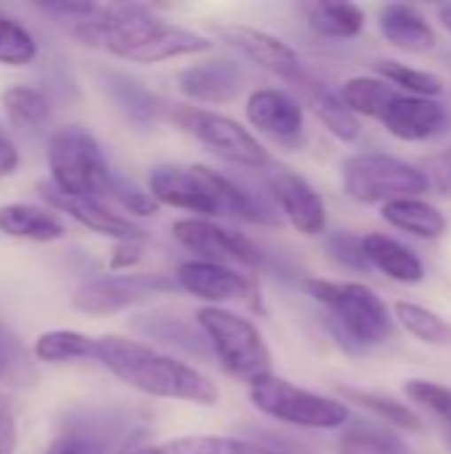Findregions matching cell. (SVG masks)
<instances>
[{
  "mask_svg": "<svg viewBox=\"0 0 451 454\" xmlns=\"http://www.w3.org/2000/svg\"><path fill=\"white\" fill-rule=\"evenodd\" d=\"M141 261V245L138 242H120L114 255H112V269L122 271V269H130Z\"/></svg>",
  "mask_w": 451,
  "mask_h": 454,
  "instance_id": "cell-43",
  "label": "cell"
},
{
  "mask_svg": "<svg viewBox=\"0 0 451 454\" xmlns=\"http://www.w3.org/2000/svg\"><path fill=\"white\" fill-rule=\"evenodd\" d=\"M311 109L322 120V125L343 144H351L362 136V122L359 114L340 98V93L316 85L311 90Z\"/></svg>",
  "mask_w": 451,
  "mask_h": 454,
  "instance_id": "cell-28",
  "label": "cell"
},
{
  "mask_svg": "<svg viewBox=\"0 0 451 454\" xmlns=\"http://www.w3.org/2000/svg\"><path fill=\"white\" fill-rule=\"evenodd\" d=\"M377 27L383 37L409 53H428L436 48L439 35L433 24L425 19V13L407 3H388L377 13Z\"/></svg>",
  "mask_w": 451,
  "mask_h": 454,
  "instance_id": "cell-21",
  "label": "cell"
},
{
  "mask_svg": "<svg viewBox=\"0 0 451 454\" xmlns=\"http://www.w3.org/2000/svg\"><path fill=\"white\" fill-rule=\"evenodd\" d=\"M393 314H396V322L420 343L441 346V348L451 346V325L444 317H439L436 311L417 306V303H409V301H401L393 306Z\"/></svg>",
  "mask_w": 451,
  "mask_h": 454,
  "instance_id": "cell-31",
  "label": "cell"
},
{
  "mask_svg": "<svg viewBox=\"0 0 451 454\" xmlns=\"http://www.w3.org/2000/svg\"><path fill=\"white\" fill-rule=\"evenodd\" d=\"M0 370L8 372L11 378L21 375V372L27 370L24 351H21L19 340H16L5 327H0Z\"/></svg>",
  "mask_w": 451,
  "mask_h": 454,
  "instance_id": "cell-41",
  "label": "cell"
},
{
  "mask_svg": "<svg viewBox=\"0 0 451 454\" xmlns=\"http://www.w3.org/2000/svg\"><path fill=\"white\" fill-rule=\"evenodd\" d=\"M327 250H330V255L338 263H343V266H348L354 271H369L372 269L369 261H367V255H364V237L335 234V237L327 239Z\"/></svg>",
  "mask_w": 451,
  "mask_h": 454,
  "instance_id": "cell-38",
  "label": "cell"
},
{
  "mask_svg": "<svg viewBox=\"0 0 451 454\" xmlns=\"http://www.w3.org/2000/svg\"><path fill=\"white\" fill-rule=\"evenodd\" d=\"M149 192L159 205L194 213V218L279 223V213L260 194L207 165H157L149 173Z\"/></svg>",
  "mask_w": 451,
  "mask_h": 454,
  "instance_id": "cell-2",
  "label": "cell"
},
{
  "mask_svg": "<svg viewBox=\"0 0 451 454\" xmlns=\"http://www.w3.org/2000/svg\"><path fill=\"white\" fill-rule=\"evenodd\" d=\"M173 237L189 253L199 255V261L223 263V266H229V263L260 266V261H263L260 247L250 237L231 231L210 218H181L173 223Z\"/></svg>",
  "mask_w": 451,
  "mask_h": 454,
  "instance_id": "cell-11",
  "label": "cell"
},
{
  "mask_svg": "<svg viewBox=\"0 0 451 454\" xmlns=\"http://www.w3.org/2000/svg\"><path fill=\"white\" fill-rule=\"evenodd\" d=\"M404 394L415 404L425 407L441 423V428H451V388L441 386V383H433V380L415 378V380L404 383Z\"/></svg>",
  "mask_w": 451,
  "mask_h": 454,
  "instance_id": "cell-36",
  "label": "cell"
},
{
  "mask_svg": "<svg viewBox=\"0 0 451 454\" xmlns=\"http://www.w3.org/2000/svg\"><path fill=\"white\" fill-rule=\"evenodd\" d=\"M420 170L425 173L428 189H433L444 200H451V144L447 149L431 154Z\"/></svg>",
  "mask_w": 451,
  "mask_h": 454,
  "instance_id": "cell-40",
  "label": "cell"
},
{
  "mask_svg": "<svg viewBox=\"0 0 451 454\" xmlns=\"http://www.w3.org/2000/svg\"><path fill=\"white\" fill-rule=\"evenodd\" d=\"M439 19H441V24H444V27L451 32V3L449 5H441V8H439Z\"/></svg>",
  "mask_w": 451,
  "mask_h": 454,
  "instance_id": "cell-45",
  "label": "cell"
},
{
  "mask_svg": "<svg viewBox=\"0 0 451 454\" xmlns=\"http://www.w3.org/2000/svg\"><path fill=\"white\" fill-rule=\"evenodd\" d=\"M173 290H178L175 277L170 279L162 274H114L82 285L74 293L72 303L85 314H117Z\"/></svg>",
  "mask_w": 451,
  "mask_h": 454,
  "instance_id": "cell-10",
  "label": "cell"
},
{
  "mask_svg": "<svg viewBox=\"0 0 451 454\" xmlns=\"http://www.w3.org/2000/svg\"><path fill=\"white\" fill-rule=\"evenodd\" d=\"M170 114L178 128L191 133L199 144H205L221 160L239 165V168H250V170H260L271 165L268 149L242 122L226 114L210 112V109H199V106H175Z\"/></svg>",
  "mask_w": 451,
  "mask_h": 454,
  "instance_id": "cell-9",
  "label": "cell"
},
{
  "mask_svg": "<svg viewBox=\"0 0 451 454\" xmlns=\"http://www.w3.org/2000/svg\"><path fill=\"white\" fill-rule=\"evenodd\" d=\"M308 24L322 37L351 40L362 35L367 24V13L356 3H319L308 13Z\"/></svg>",
  "mask_w": 451,
  "mask_h": 454,
  "instance_id": "cell-29",
  "label": "cell"
},
{
  "mask_svg": "<svg viewBox=\"0 0 451 454\" xmlns=\"http://www.w3.org/2000/svg\"><path fill=\"white\" fill-rule=\"evenodd\" d=\"M112 194L136 215H157V210H159V202L152 197V192H144L141 186H136L133 181H128L122 176L112 178Z\"/></svg>",
  "mask_w": 451,
  "mask_h": 454,
  "instance_id": "cell-39",
  "label": "cell"
},
{
  "mask_svg": "<svg viewBox=\"0 0 451 454\" xmlns=\"http://www.w3.org/2000/svg\"><path fill=\"white\" fill-rule=\"evenodd\" d=\"M250 402L266 418L308 431H338L351 420V410L340 399L306 391L274 372L250 383Z\"/></svg>",
  "mask_w": 451,
  "mask_h": 454,
  "instance_id": "cell-6",
  "label": "cell"
},
{
  "mask_svg": "<svg viewBox=\"0 0 451 454\" xmlns=\"http://www.w3.org/2000/svg\"><path fill=\"white\" fill-rule=\"evenodd\" d=\"M98 77H101V88L106 90V96L117 104V109L125 114V120L133 122L136 128L146 130V128L157 125L159 117L165 114V101L159 96H154L136 77L117 72V69H101Z\"/></svg>",
  "mask_w": 451,
  "mask_h": 454,
  "instance_id": "cell-20",
  "label": "cell"
},
{
  "mask_svg": "<svg viewBox=\"0 0 451 454\" xmlns=\"http://www.w3.org/2000/svg\"><path fill=\"white\" fill-rule=\"evenodd\" d=\"M197 325L205 333L210 351L215 354L218 364L247 386L263 375H271V348L263 340V333L245 317L223 309V306H205L197 311Z\"/></svg>",
  "mask_w": 451,
  "mask_h": 454,
  "instance_id": "cell-5",
  "label": "cell"
},
{
  "mask_svg": "<svg viewBox=\"0 0 451 454\" xmlns=\"http://www.w3.org/2000/svg\"><path fill=\"white\" fill-rule=\"evenodd\" d=\"M340 98L356 114H364V117H372V120L383 122L388 109L399 98V90L391 82L380 80V77H351V80L343 82Z\"/></svg>",
  "mask_w": 451,
  "mask_h": 454,
  "instance_id": "cell-27",
  "label": "cell"
},
{
  "mask_svg": "<svg viewBox=\"0 0 451 454\" xmlns=\"http://www.w3.org/2000/svg\"><path fill=\"white\" fill-rule=\"evenodd\" d=\"M66 29L85 45L104 48L112 56L138 64L194 56L213 48V40L207 35L165 21L149 5L138 3H93V8L72 24H66Z\"/></svg>",
  "mask_w": 451,
  "mask_h": 454,
  "instance_id": "cell-1",
  "label": "cell"
},
{
  "mask_svg": "<svg viewBox=\"0 0 451 454\" xmlns=\"http://www.w3.org/2000/svg\"><path fill=\"white\" fill-rule=\"evenodd\" d=\"M96 359L125 386L146 396L189 402L197 407H215L221 402L218 386L205 372L146 343L120 335H104L98 338Z\"/></svg>",
  "mask_w": 451,
  "mask_h": 454,
  "instance_id": "cell-3",
  "label": "cell"
},
{
  "mask_svg": "<svg viewBox=\"0 0 451 454\" xmlns=\"http://www.w3.org/2000/svg\"><path fill=\"white\" fill-rule=\"evenodd\" d=\"M175 282L181 290L205 301L207 306L242 301L250 309H260L258 282L234 271L231 266H223V263H210V261H199V258L183 261L175 269Z\"/></svg>",
  "mask_w": 451,
  "mask_h": 454,
  "instance_id": "cell-12",
  "label": "cell"
},
{
  "mask_svg": "<svg viewBox=\"0 0 451 454\" xmlns=\"http://www.w3.org/2000/svg\"><path fill=\"white\" fill-rule=\"evenodd\" d=\"M383 125L399 141H428L447 130L449 114H447V106L439 104L436 98L399 93Z\"/></svg>",
  "mask_w": 451,
  "mask_h": 454,
  "instance_id": "cell-18",
  "label": "cell"
},
{
  "mask_svg": "<svg viewBox=\"0 0 451 454\" xmlns=\"http://www.w3.org/2000/svg\"><path fill=\"white\" fill-rule=\"evenodd\" d=\"M175 82H178V90L191 101L229 104L242 93L247 74L231 59H207L178 72Z\"/></svg>",
  "mask_w": 451,
  "mask_h": 454,
  "instance_id": "cell-17",
  "label": "cell"
},
{
  "mask_svg": "<svg viewBox=\"0 0 451 454\" xmlns=\"http://www.w3.org/2000/svg\"><path fill=\"white\" fill-rule=\"evenodd\" d=\"M340 454H409V450L391 428L375 423H359L343 434Z\"/></svg>",
  "mask_w": 451,
  "mask_h": 454,
  "instance_id": "cell-32",
  "label": "cell"
},
{
  "mask_svg": "<svg viewBox=\"0 0 451 454\" xmlns=\"http://www.w3.org/2000/svg\"><path fill=\"white\" fill-rule=\"evenodd\" d=\"M375 69L380 74V80L399 85L401 90H407L409 96H423V98H436L444 90V80L436 72H425V69H415L407 67L401 61L393 59H380L375 61Z\"/></svg>",
  "mask_w": 451,
  "mask_h": 454,
  "instance_id": "cell-33",
  "label": "cell"
},
{
  "mask_svg": "<svg viewBox=\"0 0 451 454\" xmlns=\"http://www.w3.org/2000/svg\"><path fill=\"white\" fill-rule=\"evenodd\" d=\"M19 431H16V412L13 402L0 394V454H16Z\"/></svg>",
  "mask_w": 451,
  "mask_h": 454,
  "instance_id": "cell-42",
  "label": "cell"
},
{
  "mask_svg": "<svg viewBox=\"0 0 451 454\" xmlns=\"http://www.w3.org/2000/svg\"><path fill=\"white\" fill-rule=\"evenodd\" d=\"M40 197L48 200L53 207L64 210L66 215H72L74 221H80L82 226H88L96 234L112 237L117 242H138V245L149 239V234L138 223H133L130 218L114 213L98 197H69V194H61L53 184H40Z\"/></svg>",
  "mask_w": 451,
  "mask_h": 454,
  "instance_id": "cell-16",
  "label": "cell"
},
{
  "mask_svg": "<svg viewBox=\"0 0 451 454\" xmlns=\"http://www.w3.org/2000/svg\"><path fill=\"white\" fill-rule=\"evenodd\" d=\"M364 255L372 269L383 271L388 279L401 282V285H420L425 279V266L423 261L399 239L385 237V234H367L364 237Z\"/></svg>",
  "mask_w": 451,
  "mask_h": 454,
  "instance_id": "cell-22",
  "label": "cell"
},
{
  "mask_svg": "<svg viewBox=\"0 0 451 454\" xmlns=\"http://www.w3.org/2000/svg\"><path fill=\"white\" fill-rule=\"evenodd\" d=\"M268 192L282 215L303 237H319L327 229V205L322 194L295 170L276 168L268 176Z\"/></svg>",
  "mask_w": 451,
  "mask_h": 454,
  "instance_id": "cell-13",
  "label": "cell"
},
{
  "mask_svg": "<svg viewBox=\"0 0 451 454\" xmlns=\"http://www.w3.org/2000/svg\"><path fill=\"white\" fill-rule=\"evenodd\" d=\"M3 109L19 128H40L51 114V101L43 90L29 85H13L3 93Z\"/></svg>",
  "mask_w": 451,
  "mask_h": 454,
  "instance_id": "cell-34",
  "label": "cell"
},
{
  "mask_svg": "<svg viewBox=\"0 0 451 454\" xmlns=\"http://www.w3.org/2000/svg\"><path fill=\"white\" fill-rule=\"evenodd\" d=\"M35 356L40 362H77L98 356V338L74 330H48L35 340Z\"/></svg>",
  "mask_w": 451,
  "mask_h": 454,
  "instance_id": "cell-30",
  "label": "cell"
},
{
  "mask_svg": "<svg viewBox=\"0 0 451 454\" xmlns=\"http://www.w3.org/2000/svg\"><path fill=\"white\" fill-rule=\"evenodd\" d=\"M444 431V439H447V444H449V450H451V428H441Z\"/></svg>",
  "mask_w": 451,
  "mask_h": 454,
  "instance_id": "cell-46",
  "label": "cell"
},
{
  "mask_svg": "<svg viewBox=\"0 0 451 454\" xmlns=\"http://www.w3.org/2000/svg\"><path fill=\"white\" fill-rule=\"evenodd\" d=\"M0 231L16 239L53 242L64 237V223L40 207L32 205H3L0 207Z\"/></svg>",
  "mask_w": 451,
  "mask_h": 454,
  "instance_id": "cell-25",
  "label": "cell"
},
{
  "mask_svg": "<svg viewBox=\"0 0 451 454\" xmlns=\"http://www.w3.org/2000/svg\"><path fill=\"white\" fill-rule=\"evenodd\" d=\"M16 165H19V152H16V146H13L8 138L0 136V176L13 173Z\"/></svg>",
  "mask_w": 451,
  "mask_h": 454,
  "instance_id": "cell-44",
  "label": "cell"
},
{
  "mask_svg": "<svg viewBox=\"0 0 451 454\" xmlns=\"http://www.w3.org/2000/svg\"><path fill=\"white\" fill-rule=\"evenodd\" d=\"M447 59H449V64H451V53H449V56H447Z\"/></svg>",
  "mask_w": 451,
  "mask_h": 454,
  "instance_id": "cell-47",
  "label": "cell"
},
{
  "mask_svg": "<svg viewBox=\"0 0 451 454\" xmlns=\"http://www.w3.org/2000/svg\"><path fill=\"white\" fill-rule=\"evenodd\" d=\"M303 290L327 311V327L346 351H367L393 338V317L367 285L306 279Z\"/></svg>",
  "mask_w": 451,
  "mask_h": 454,
  "instance_id": "cell-4",
  "label": "cell"
},
{
  "mask_svg": "<svg viewBox=\"0 0 451 454\" xmlns=\"http://www.w3.org/2000/svg\"><path fill=\"white\" fill-rule=\"evenodd\" d=\"M247 120L253 128H258L263 136L274 138L284 146H298L306 133V117L303 106L295 96L279 88H260L253 90L247 98Z\"/></svg>",
  "mask_w": 451,
  "mask_h": 454,
  "instance_id": "cell-15",
  "label": "cell"
},
{
  "mask_svg": "<svg viewBox=\"0 0 451 454\" xmlns=\"http://www.w3.org/2000/svg\"><path fill=\"white\" fill-rule=\"evenodd\" d=\"M215 35L231 45L234 51H239L247 61L258 64L260 69L279 74L284 80H303V61L300 56L276 35H268L263 29L255 27H245V24H221L215 27Z\"/></svg>",
  "mask_w": 451,
  "mask_h": 454,
  "instance_id": "cell-14",
  "label": "cell"
},
{
  "mask_svg": "<svg viewBox=\"0 0 451 454\" xmlns=\"http://www.w3.org/2000/svg\"><path fill=\"white\" fill-rule=\"evenodd\" d=\"M45 454H109V444L98 431L88 426H72L53 439Z\"/></svg>",
  "mask_w": 451,
  "mask_h": 454,
  "instance_id": "cell-37",
  "label": "cell"
},
{
  "mask_svg": "<svg viewBox=\"0 0 451 454\" xmlns=\"http://www.w3.org/2000/svg\"><path fill=\"white\" fill-rule=\"evenodd\" d=\"M338 394L343 399H348L351 404H359V407L369 410L380 423H385L391 428H399V431H407V434H423V428H425L423 418L412 407L396 402L393 396L375 394V391H362V388H351V386H340Z\"/></svg>",
  "mask_w": 451,
  "mask_h": 454,
  "instance_id": "cell-26",
  "label": "cell"
},
{
  "mask_svg": "<svg viewBox=\"0 0 451 454\" xmlns=\"http://www.w3.org/2000/svg\"><path fill=\"white\" fill-rule=\"evenodd\" d=\"M133 327L141 330L146 338L152 340H159L165 346H173V348H181L183 354H191V356H207V338L205 333L194 330V325H189L186 319L175 317V314H165V311H157V314H144V317H136L133 319Z\"/></svg>",
  "mask_w": 451,
  "mask_h": 454,
  "instance_id": "cell-23",
  "label": "cell"
},
{
  "mask_svg": "<svg viewBox=\"0 0 451 454\" xmlns=\"http://www.w3.org/2000/svg\"><path fill=\"white\" fill-rule=\"evenodd\" d=\"M130 454H300L292 447H282L276 442L258 439H237V436H215V434H189L165 439L157 444H146Z\"/></svg>",
  "mask_w": 451,
  "mask_h": 454,
  "instance_id": "cell-19",
  "label": "cell"
},
{
  "mask_svg": "<svg viewBox=\"0 0 451 454\" xmlns=\"http://www.w3.org/2000/svg\"><path fill=\"white\" fill-rule=\"evenodd\" d=\"M48 165L53 186L69 197L112 194V178L98 141L85 128H61L48 144Z\"/></svg>",
  "mask_w": 451,
  "mask_h": 454,
  "instance_id": "cell-8",
  "label": "cell"
},
{
  "mask_svg": "<svg viewBox=\"0 0 451 454\" xmlns=\"http://www.w3.org/2000/svg\"><path fill=\"white\" fill-rule=\"evenodd\" d=\"M343 189L362 205H388L396 200H415L428 192L425 173L393 154L362 152L340 165Z\"/></svg>",
  "mask_w": 451,
  "mask_h": 454,
  "instance_id": "cell-7",
  "label": "cell"
},
{
  "mask_svg": "<svg viewBox=\"0 0 451 454\" xmlns=\"http://www.w3.org/2000/svg\"><path fill=\"white\" fill-rule=\"evenodd\" d=\"M380 215L393 229L407 231V234L420 237V239H439L447 231V215L436 205H431L420 197L388 202V205H383Z\"/></svg>",
  "mask_w": 451,
  "mask_h": 454,
  "instance_id": "cell-24",
  "label": "cell"
},
{
  "mask_svg": "<svg viewBox=\"0 0 451 454\" xmlns=\"http://www.w3.org/2000/svg\"><path fill=\"white\" fill-rule=\"evenodd\" d=\"M37 53L35 37L11 16H0V64L21 67L29 64Z\"/></svg>",
  "mask_w": 451,
  "mask_h": 454,
  "instance_id": "cell-35",
  "label": "cell"
}]
</instances>
